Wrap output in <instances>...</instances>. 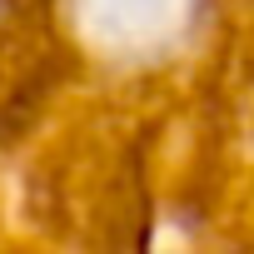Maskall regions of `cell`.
Listing matches in <instances>:
<instances>
[{
  "mask_svg": "<svg viewBox=\"0 0 254 254\" xmlns=\"http://www.w3.org/2000/svg\"><path fill=\"white\" fill-rule=\"evenodd\" d=\"M209 0H65L80 40L110 60H165L190 45Z\"/></svg>",
  "mask_w": 254,
  "mask_h": 254,
  "instance_id": "6da1fadb",
  "label": "cell"
}]
</instances>
